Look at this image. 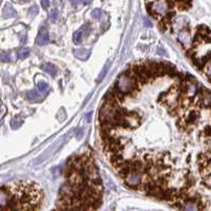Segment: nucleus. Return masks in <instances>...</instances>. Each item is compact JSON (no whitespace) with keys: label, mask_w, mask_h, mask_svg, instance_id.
Segmentation results:
<instances>
[{"label":"nucleus","mask_w":211,"mask_h":211,"mask_svg":"<svg viewBox=\"0 0 211 211\" xmlns=\"http://www.w3.org/2000/svg\"><path fill=\"white\" fill-rule=\"evenodd\" d=\"M115 87L118 89L119 91H121L124 93L127 98H134L140 90V86L137 84V82L135 81V79L131 78V76L126 75V74H120L118 78V80L116 82Z\"/></svg>","instance_id":"1"},{"label":"nucleus","mask_w":211,"mask_h":211,"mask_svg":"<svg viewBox=\"0 0 211 211\" xmlns=\"http://www.w3.org/2000/svg\"><path fill=\"white\" fill-rule=\"evenodd\" d=\"M171 6V0H155L150 3V6L148 4V11L154 17L159 18L160 16H166L170 12Z\"/></svg>","instance_id":"2"},{"label":"nucleus","mask_w":211,"mask_h":211,"mask_svg":"<svg viewBox=\"0 0 211 211\" xmlns=\"http://www.w3.org/2000/svg\"><path fill=\"white\" fill-rule=\"evenodd\" d=\"M144 173L141 172H130L125 177L123 178L126 185L131 188H138L140 183H142V175Z\"/></svg>","instance_id":"3"},{"label":"nucleus","mask_w":211,"mask_h":211,"mask_svg":"<svg viewBox=\"0 0 211 211\" xmlns=\"http://www.w3.org/2000/svg\"><path fill=\"white\" fill-rule=\"evenodd\" d=\"M12 200V194L9 189L6 188H0V208H6L10 205Z\"/></svg>","instance_id":"4"},{"label":"nucleus","mask_w":211,"mask_h":211,"mask_svg":"<svg viewBox=\"0 0 211 211\" xmlns=\"http://www.w3.org/2000/svg\"><path fill=\"white\" fill-rule=\"evenodd\" d=\"M88 33H89V28L87 26H84L83 28L78 30V31L73 34V43L75 45H79L80 43H82L84 37L87 36Z\"/></svg>","instance_id":"5"},{"label":"nucleus","mask_w":211,"mask_h":211,"mask_svg":"<svg viewBox=\"0 0 211 211\" xmlns=\"http://www.w3.org/2000/svg\"><path fill=\"white\" fill-rule=\"evenodd\" d=\"M50 41V35H49V32L47 31L45 28H41V31H39L38 37H37V45L38 46H45L47 45Z\"/></svg>","instance_id":"6"},{"label":"nucleus","mask_w":211,"mask_h":211,"mask_svg":"<svg viewBox=\"0 0 211 211\" xmlns=\"http://www.w3.org/2000/svg\"><path fill=\"white\" fill-rule=\"evenodd\" d=\"M198 117H200V115H198L197 111H189V113L186 115L185 118H183V122H185V124L187 126H190L196 122Z\"/></svg>","instance_id":"7"},{"label":"nucleus","mask_w":211,"mask_h":211,"mask_svg":"<svg viewBox=\"0 0 211 211\" xmlns=\"http://www.w3.org/2000/svg\"><path fill=\"white\" fill-rule=\"evenodd\" d=\"M73 54L75 55V58H80L82 61H85V59H87L89 58V55H90V51L85 48H80V49L73 50Z\"/></svg>","instance_id":"8"},{"label":"nucleus","mask_w":211,"mask_h":211,"mask_svg":"<svg viewBox=\"0 0 211 211\" xmlns=\"http://www.w3.org/2000/svg\"><path fill=\"white\" fill-rule=\"evenodd\" d=\"M183 211H198L197 203L192 200H187L185 203H183Z\"/></svg>","instance_id":"9"},{"label":"nucleus","mask_w":211,"mask_h":211,"mask_svg":"<svg viewBox=\"0 0 211 211\" xmlns=\"http://www.w3.org/2000/svg\"><path fill=\"white\" fill-rule=\"evenodd\" d=\"M41 68H43V70L45 71V72L48 73L49 75H51V76H55L56 73H58V69H56V67L54 65H52V64H45Z\"/></svg>","instance_id":"10"},{"label":"nucleus","mask_w":211,"mask_h":211,"mask_svg":"<svg viewBox=\"0 0 211 211\" xmlns=\"http://www.w3.org/2000/svg\"><path fill=\"white\" fill-rule=\"evenodd\" d=\"M3 16L4 18H12V17L17 16V13L11 6H6L3 9Z\"/></svg>","instance_id":"11"},{"label":"nucleus","mask_w":211,"mask_h":211,"mask_svg":"<svg viewBox=\"0 0 211 211\" xmlns=\"http://www.w3.org/2000/svg\"><path fill=\"white\" fill-rule=\"evenodd\" d=\"M178 41L183 45H188L190 44V35L187 31H182L178 34Z\"/></svg>","instance_id":"12"},{"label":"nucleus","mask_w":211,"mask_h":211,"mask_svg":"<svg viewBox=\"0 0 211 211\" xmlns=\"http://www.w3.org/2000/svg\"><path fill=\"white\" fill-rule=\"evenodd\" d=\"M27 98L29 99L30 101L32 102H35V101H38L41 99V95L38 93V91L36 90H31L27 93Z\"/></svg>","instance_id":"13"},{"label":"nucleus","mask_w":211,"mask_h":211,"mask_svg":"<svg viewBox=\"0 0 211 211\" xmlns=\"http://www.w3.org/2000/svg\"><path fill=\"white\" fill-rule=\"evenodd\" d=\"M37 87H38L41 93H46V91L49 90V84L46 83L45 81H39L37 83Z\"/></svg>","instance_id":"14"},{"label":"nucleus","mask_w":211,"mask_h":211,"mask_svg":"<svg viewBox=\"0 0 211 211\" xmlns=\"http://www.w3.org/2000/svg\"><path fill=\"white\" fill-rule=\"evenodd\" d=\"M29 55H30V50L28 48L21 49V50L18 51V54H17V56H18L19 59H24V58H28Z\"/></svg>","instance_id":"15"},{"label":"nucleus","mask_w":211,"mask_h":211,"mask_svg":"<svg viewBox=\"0 0 211 211\" xmlns=\"http://www.w3.org/2000/svg\"><path fill=\"white\" fill-rule=\"evenodd\" d=\"M91 16H93V18L97 19V20H98V19H100L101 17H102V10L95 9L93 12H91Z\"/></svg>","instance_id":"16"},{"label":"nucleus","mask_w":211,"mask_h":211,"mask_svg":"<svg viewBox=\"0 0 211 211\" xmlns=\"http://www.w3.org/2000/svg\"><path fill=\"white\" fill-rule=\"evenodd\" d=\"M10 61H11V56H10L9 53H6V52H0V62L7 63Z\"/></svg>","instance_id":"17"},{"label":"nucleus","mask_w":211,"mask_h":211,"mask_svg":"<svg viewBox=\"0 0 211 211\" xmlns=\"http://www.w3.org/2000/svg\"><path fill=\"white\" fill-rule=\"evenodd\" d=\"M49 18H50V21L54 22L56 21V19L58 18V10H52L50 12V15H49Z\"/></svg>","instance_id":"18"},{"label":"nucleus","mask_w":211,"mask_h":211,"mask_svg":"<svg viewBox=\"0 0 211 211\" xmlns=\"http://www.w3.org/2000/svg\"><path fill=\"white\" fill-rule=\"evenodd\" d=\"M37 13H38V7L36 6H33L29 9V14L31 16H35V15H37Z\"/></svg>","instance_id":"19"},{"label":"nucleus","mask_w":211,"mask_h":211,"mask_svg":"<svg viewBox=\"0 0 211 211\" xmlns=\"http://www.w3.org/2000/svg\"><path fill=\"white\" fill-rule=\"evenodd\" d=\"M22 123V121L21 120H18V119H15V120H13L11 122V126L13 128H17V127H19L20 126V124Z\"/></svg>","instance_id":"20"},{"label":"nucleus","mask_w":211,"mask_h":211,"mask_svg":"<svg viewBox=\"0 0 211 211\" xmlns=\"http://www.w3.org/2000/svg\"><path fill=\"white\" fill-rule=\"evenodd\" d=\"M203 183L208 188H211V176H206L205 179L203 180Z\"/></svg>","instance_id":"21"},{"label":"nucleus","mask_w":211,"mask_h":211,"mask_svg":"<svg viewBox=\"0 0 211 211\" xmlns=\"http://www.w3.org/2000/svg\"><path fill=\"white\" fill-rule=\"evenodd\" d=\"M41 6H43L45 10H47L49 7V6H50V1H49V0H41Z\"/></svg>","instance_id":"22"},{"label":"nucleus","mask_w":211,"mask_h":211,"mask_svg":"<svg viewBox=\"0 0 211 211\" xmlns=\"http://www.w3.org/2000/svg\"><path fill=\"white\" fill-rule=\"evenodd\" d=\"M205 72L208 74V75L211 76V63H208L207 65L205 66Z\"/></svg>","instance_id":"23"},{"label":"nucleus","mask_w":211,"mask_h":211,"mask_svg":"<svg viewBox=\"0 0 211 211\" xmlns=\"http://www.w3.org/2000/svg\"><path fill=\"white\" fill-rule=\"evenodd\" d=\"M108 70V67H105V68H104V70L102 71V73L100 74V76H99V81H101L103 79V76L105 75V73H106V71Z\"/></svg>","instance_id":"24"},{"label":"nucleus","mask_w":211,"mask_h":211,"mask_svg":"<svg viewBox=\"0 0 211 211\" xmlns=\"http://www.w3.org/2000/svg\"><path fill=\"white\" fill-rule=\"evenodd\" d=\"M144 24H145V27H152V22L150 20H148L146 18H144Z\"/></svg>","instance_id":"25"},{"label":"nucleus","mask_w":211,"mask_h":211,"mask_svg":"<svg viewBox=\"0 0 211 211\" xmlns=\"http://www.w3.org/2000/svg\"><path fill=\"white\" fill-rule=\"evenodd\" d=\"M81 1L83 4H86V6H87V4H89L91 2V0H81Z\"/></svg>","instance_id":"26"},{"label":"nucleus","mask_w":211,"mask_h":211,"mask_svg":"<svg viewBox=\"0 0 211 211\" xmlns=\"http://www.w3.org/2000/svg\"><path fill=\"white\" fill-rule=\"evenodd\" d=\"M70 1H71V3H74V4L76 3V0H70Z\"/></svg>","instance_id":"27"},{"label":"nucleus","mask_w":211,"mask_h":211,"mask_svg":"<svg viewBox=\"0 0 211 211\" xmlns=\"http://www.w3.org/2000/svg\"><path fill=\"white\" fill-rule=\"evenodd\" d=\"M21 2H29V1H31V0H20Z\"/></svg>","instance_id":"28"}]
</instances>
